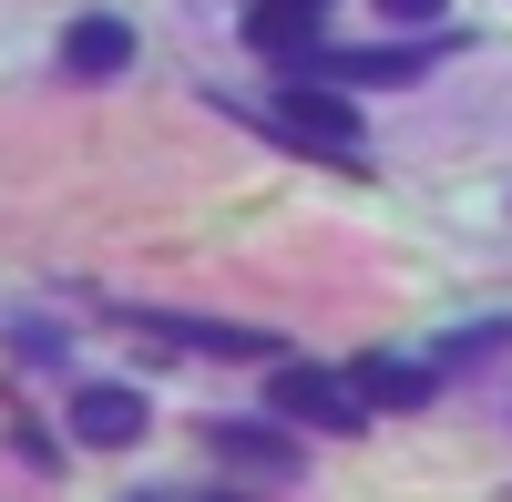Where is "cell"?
Here are the masks:
<instances>
[{"label":"cell","instance_id":"obj_1","mask_svg":"<svg viewBox=\"0 0 512 502\" xmlns=\"http://www.w3.org/2000/svg\"><path fill=\"white\" fill-rule=\"evenodd\" d=\"M267 410L297 421V431H328V441L369 431V400H359V380H338V369H277V380H267Z\"/></svg>","mask_w":512,"mask_h":502},{"label":"cell","instance_id":"obj_2","mask_svg":"<svg viewBox=\"0 0 512 502\" xmlns=\"http://www.w3.org/2000/svg\"><path fill=\"white\" fill-rule=\"evenodd\" d=\"M277 123H287V144H318V154H349L359 144V113L338 103V82H318V72H297L277 93Z\"/></svg>","mask_w":512,"mask_h":502},{"label":"cell","instance_id":"obj_3","mask_svg":"<svg viewBox=\"0 0 512 502\" xmlns=\"http://www.w3.org/2000/svg\"><path fill=\"white\" fill-rule=\"evenodd\" d=\"M72 441H82V451H134V441H144V390L82 380V390H72Z\"/></svg>","mask_w":512,"mask_h":502},{"label":"cell","instance_id":"obj_4","mask_svg":"<svg viewBox=\"0 0 512 502\" xmlns=\"http://www.w3.org/2000/svg\"><path fill=\"white\" fill-rule=\"evenodd\" d=\"M123 62H134V21H113V11H82V21L62 31V72H82V82H113Z\"/></svg>","mask_w":512,"mask_h":502},{"label":"cell","instance_id":"obj_5","mask_svg":"<svg viewBox=\"0 0 512 502\" xmlns=\"http://www.w3.org/2000/svg\"><path fill=\"white\" fill-rule=\"evenodd\" d=\"M308 41H318V11H308V0H256V11H246V52H267V62H308Z\"/></svg>","mask_w":512,"mask_h":502},{"label":"cell","instance_id":"obj_6","mask_svg":"<svg viewBox=\"0 0 512 502\" xmlns=\"http://www.w3.org/2000/svg\"><path fill=\"white\" fill-rule=\"evenodd\" d=\"M216 462L246 472V482H297V451L277 431H246V421H216Z\"/></svg>","mask_w":512,"mask_h":502},{"label":"cell","instance_id":"obj_7","mask_svg":"<svg viewBox=\"0 0 512 502\" xmlns=\"http://www.w3.org/2000/svg\"><path fill=\"white\" fill-rule=\"evenodd\" d=\"M297 72H318V82H410L420 52H318V41H308V62H297Z\"/></svg>","mask_w":512,"mask_h":502},{"label":"cell","instance_id":"obj_8","mask_svg":"<svg viewBox=\"0 0 512 502\" xmlns=\"http://www.w3.org/2000/svg\"><path fill=\"white\" fill-rule=\"evenodd\" d=\"M349 380H359L369 410H420V400H431V369H410V359H359Z\"/></svg>","mask_w":512,"mask_h":502},{"label":"cell","instance_id":"obj_9","mask_svg":"<svg viewBox=\"0 0 512 502\" xmlns=\"http://www.w3.org/2000/svg\"><path fill=\"white\" fill-rule=\"evenodd\" d=\"M379 21H400V31L410 21H441V0H379Z\"/></svg>","mask_w":512,"mask_h":502},{"label":"cell","instance_id":"obj_10","mask_svg":"<svg viewBox=\"0 0 512 502\" xmlns=\"http://www.w3.org/2000/svg\"><path fill=\"white\" fill-rule=\"evenodd\" d=\"M308 11H328V0H308Z\"/></svg>","mask_w":512,"mask_h":502}]
</instances>
